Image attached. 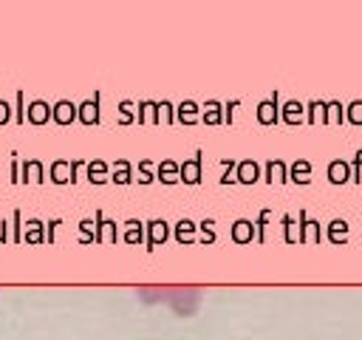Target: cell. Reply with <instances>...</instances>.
<instances>
[]
</instances>
